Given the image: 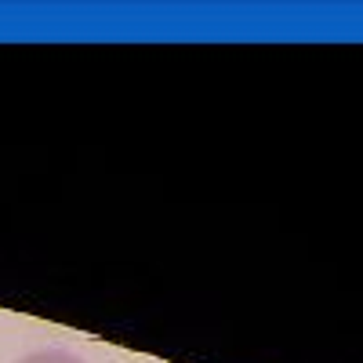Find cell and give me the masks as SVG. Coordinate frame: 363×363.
Instances as JSON below:
<instances>
[{
    "mask_svg": "<svg viewBox=\"0 0 363 363\" xmlns=\"http://www.w3.org/2000/svg\"><path fill=\"white\" fill-rule=\"evenodd\" d=\"M15 363H87V359H80L77 352H66V349H37Z\"/></svg>",
    "mask_w": 363,
    "mask_h": 363,
    "instance_id": "cell-1",
    "label": "cell"
}]
</instances>
